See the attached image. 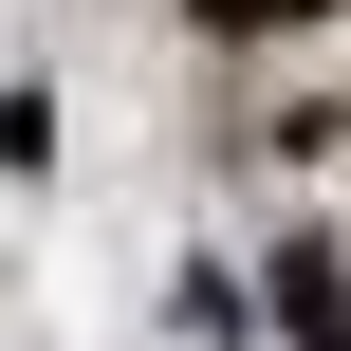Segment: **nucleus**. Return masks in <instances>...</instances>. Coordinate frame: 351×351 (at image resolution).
Listing matches in <instances>:
<instances>
[{"mask_svg":"<svg viewBox=\"0 0 351 351\" xmlns=\"http://www.w3.org/2000/svg\"><path fill=\"white\" fill-rule=\"evenodd\" d=\"M278 333L296 351H351V259H278Z\"/></svg>","mask_w":351,"mask_h":351,"instance_id":"nucleus-1","label":"nucleus"},{"mask_svg":"<svg viewBox=\"0 0 351 351\" xmlns=\"http://www.w3.org/2000/svg\"><path fill=\"white\" fill-rule=\"evenodd\" d=\"M204 19H296V0H204Z\"/></svg>","mask_w":351,"mask_h":351,"instance_id":"nucleus-2","label":"nucleus"}]
</instances>
